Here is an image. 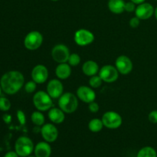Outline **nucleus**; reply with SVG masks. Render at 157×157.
<instances>
[{"label":"nucleus","instance_id":"obj_1","mask_svg":"<svg viewBox=\"0 0 157 157\" xmlns=\"http://www.w3.org/2000/svg\"><path fill=\"white\" fill-rule=\"evenodd\" d=\"M25 83V78L22 74L18 71H11L2 75L0 81L2 89L7 94H15Z\"/></svg>","mask_w":157,"mask_h":157},{"label":"nucleus","instance_id":"obj_2","mask_svg":"<svg viewBox=\"0 0 157 157\" xmlns=\"http://www.w3.org/2000/svg\"><path fill=\"white\" fill-rule=\"evenodd\" d=\"M58 106L64 113H72L78 107V98L74 94L64 93L58 98Z\"/></svg>","mask_w":157,"mask_h":157},{"label":"nucleus","instance_id":"obj_3","mask_svg":"<svg viewBox=\"0 0 157 157\" xmlns=\"http://www.w3.org/2000/svg\"><path fill=\"white\" fill-rule=\"evenodd\" d=\"M33 104L39 111H47L53 107V101L47 91L39 90L33 97Z\"/></svg>","mask_w":157,"mask_h":157},{"label":"nucleus","instance_id":"obj_4","mask_svg":"<svg viewBox=\"0 0 157 157\" xmlns=\"http://www.w3.org/2000/svg\"><path fill=\"white\" fill-rule=\"evenodd\" d=\"M15 150L19 156H29L34 150L33 142L27 136H20L15 142Z\"/></svg>","mask_w":157,"mask_h":157},{"label":"nucleus","instance_id":"obj_5","mask_svg":"<svg viewBox=\"0 0 157 157\" xmlns=\"http://www.w3.org/2000/svg\"><path fill=\"white\" fill-rule=\"evenodd\" d=\"M43 42V36L38 31H32L27 34L24 40V45L28 50L35 51L41 47Z\"/></svg>","mask_w":157,"mask_h":157},{"label":"nucleus","instance_id":"obj_6","mask_svg":"<svg viewBox=\"0 0 157 157\" xmlns=\"http://www.w3.org/2000/svg\"><path fill=\"white\" fill-rule=\"evenodd\" d=\"M102 122L104 126L108 129H117L123 123L122 117L115 111H107L103 115Z\"/></svg>","mask_w":157,"mask_h":157},{"label":"nucleus","instance_id":"obj_7","mask_svg":"<svg viewBox=\"0 0 157 157\" xmlns=\"http://www.w3.org/2000/svg\"><path fill=\"white\" fill-rule=\"evenodd\" d=\"M70 50L66 45L59 44L55 45L52 50V56L55 61L59 63H66L70 56Z\"/></svg>","mask_w":157,"mask_h":157},{"label":"nucleus","instance_id":"obj_8","mask_svg":"<svg viewBox=\"0 0 157 157\" xmlns=\"http://www.w3.org/2000/svg\"><path fill=\"white\" fill-rule=\"evenodd\" d=\"M99 76L104 82L113 83L117 80L119 77V71L115 66L107 64L103 66L99 71Z\"/></svg>","mask_w":157,"mask_h":157},{"label":"nucleus","instance_id":"obj_9","mask_svg":"<svg viewBox=\"0 0 157 157\" xmlns=\"http://www.w3.org/2000/svg\"><path fill=\"white\" fill-rule=\"evenodd\" d=\"M75 41L79 46H87L94 41V35L90 31L81 29L75 33Z\"/></svg>","mask_w":157,"mask_h":157},{"label":"nucleus","instance_id":"obj_10","mask_svg":"<svg viewBox=\"0 0 157 157\" xmlns=\"http://www.w3.org/2000/svg\"><path fill=\"white\" fill-rule=\"evenodd\" d=\"M115 67L121 75H128L133 70V62L126 55H121L115 61Z\"/></svg>","mask_w":157,"mask_h":157},{"label":"nucleus","instance_id":"obj_11","mask_svg":"<svg viewBox=\"0 0 157 157\" xmlns=\"http://www.w3.org/2000/svg\"><path fill=\"white\" fill-rule=\"evenodd\" d=\"M32 78L37 84H43L48 78V70L43 64H37L32 71Z\"/></svg>","mask_w":157,"mask_h":157},{"label":"nucleus","instance_id":"obj_12","mask_svg":"<svg viewBox=\"0 0 157 157\" xmlns=\"http://www.w3.org/2000/svg\"><path fill=\"white\" fill-rule=\"evenodd\" d=\"M154 11V8L150 3L144 2L138 5L135 10V14L140 20H147L153 16Z\"/></svg>","mask_w":157,"mask_h":157},{"label":"nucleus","instance_id":"obj_13","mask_svg":"<svg viewBox=\"0 0 157 157\" xmlns=\"http://www.w3.org/2000/svg\"><path fill=\"white\" fill-rule=\"evenodd\" d=\"M47 92L52 99L59 98L63 94L64 87L61 81L58 79H52L47 85Z\"/></svg>","mask_w":157,"mask_h":157},{"label":"nucleus","instance_id":"obj_14","mask_svg":"<svg viewBox=\"0 0 157 157\" xmlns=\"http://www.w3.org/2000/svg\"><path fill=\"white\" fill-rule=\"evenodd\" d=\"M41 133L44 140L48 143L55 142L58 136V130L52 124H46L42 126Z\"/></svg>","mask_w":157,"mask_h":157},{"label":"nucleus","instance_id":"obj_15","mask_svg":"<svg viewBox=\"0 0 157 157\" xmlns=\"http://www.w3.org/2000/svg\"><path fill=\"white\" fill-rule=\"evenodd\" d=\"M77 97L83 102L90 104L94 101L96 94L91 87L87 86H81L77 90Z\"/></svg>","mask_w":157,"mask_h":157},{"label":"nucleus","instance_id":"obj_16","mask_svg":"<svg viewBox=\"0 0 157 157\" xmlns=\"http://www.w3.org/2000/svg\"><path fill=\"white\" fill-rule=\"evenodd\" d=\"M71 66L68 63H61L55 69V75L60 80H65L71 75Z\"/></svg>","mask_w":157,"mask_h":157},{"label":"nucleus","instance_id":"obj_17","mask_svg":"<svg viewBox=\"0 0 157 157\" xmlns=\"http://www.w3.org/2000/svg\"><path fill=\"white\" fill-rule=\"evenodd\" d=\"M48 118L54 124H59L64 122L65 115L64 112L61 108L52 107L48 111Z\"/></svg>","mask_w":157,"mask_h":157},{"label":"nucleus","instance_id":"obj_18","mask_svg":"<svg viewBox=\"0 0 157 157\" xmlns=\"http://www.w3.org/2000/svg\"><path fill=\"white\" fill-rule=\"evenodd\" d=\"M82 71L85 75L92 77L96 75L99 71V66L98 63L92 60H88L85 61L82 66Z\"/></svg>","mask_w":157,"mask_h":157},{"label":"nucleus","instance_id":"obj_19","mask_svg":"<svg viewBox=\"0 0 157 157\" xmlns=\"http://www.w3.org/2000/svg\"><path fill=\"white\" fill-rule=\"evenodd\" d=\"M52 153V148L48 142H40L35 148L36 157H49Z\"/></svg>","mask_w":157,"mask_h":157},{"label":"nucleus","instance_id":"obj_20","mask_svg":"<svg viewBox=\"0 0 157 157\" xmlns=\"http://www.w3.org/2000/svg\"><path fill=\"white\" fill-rule=\"evenodd\" d=\"M125 2L124 0H109V10L114 14H121L125 11Z\"/></svg>","mask_w":157,"mask_h":157},{"label":"nucleus","instance_id":"obj_21","mask_svg":"<svg viewBox=\"0 0 157 157\" xmlns=\"http://www.w3.org/2000/svg\"><path fill=\"white\" fill-rule=\"evenodd\" d=\"M104 127V124L102 122V120L98 119V118H94L90 121L88 124V128L89 130L94 133H98L100 132Z\"/></svg>","mask_w":157,"mask_h":157},{"label":"nucleus","instance_id":"obj_22","mask_svg":"<svg viewBox=\"0 0 157 157\" xmlns=\"http://www.w3.org/2000/svg\"><path fill=\"white\" fill-rule=\"evenodd\" d=\"M31 119H32V123L35 126H38V127L44 125V121H45L44 116L41 113V111H39V110H38V111H34L32 113V116H31Z\"/></svg>","mask_w":157,"mask_h":157},{"label":"nucleus","instance_id":"obj_23","mask_svg":"<svg viewBox=\"0 0 157 157\" xmlns=\"http://www.w3.org/2000/svg\"><path fill=\"white\" fill-rule=\"evenodd\" d=\"M136 157H157V154L153 147H145L138 152Z\"/></svg>","mask_w":157,"mask_h":157},{"label":"nucleus","instance_id":"obj_24","mask_svg":"<svg viewBox=\"0 0 157 157\" xmlns=\"http://www.w3.org/2000/svg\"><path fill=\"white\" fill-rule=\"evenodd\" d=\"M102 83L103 80L101 79L99 75H94V76L90 77V78L89 79V84L92 88H98L101 87Z\"/></svg>","mask_w":157,"mask_h":157},{"label":"nucleus","instance_id":"obj_25","mask_svg":"<svg viewBox=\"0 0 157 157\" xmlns=\"http://www.w3.org/2000/svg\"><path fill=\"white\" fill-rule=\"evenodd\" d=\"M68 64L71 66H73V67H76L81 62V57L79 56V55H78L77 53H73L71 54L70 56H69L68 61H67Z\"/></svg>","mask_w":157,"mask_h":157},{"label":"nucleus","instance_id":"obj_26","mask_svg":"<svg viewBox=\"0 0 157 157\" xmlns=\"http://www.w3.org/2000/svg\"><path fill=\"white\" fill-rule=\"evenodd\" d=\"M11 107V103L9 99L6 98L1 97L0 98V110L2 111H8Z\"/></svg>","mask_w":157,"mask_h":157},{"label":"nucleus","instance_id":"obj_27","mask_svg":"<svg viewBox=\"0 0 157 157\" xmlns=\"http://www.w3.org/2000/svg\"><path fill=\"white\" fill-rule=\"evenodd\" d=\"M36 87L37 83L35 82L33 80L31 81H28V82L25 84V90L29 94L35 92V90H36Z\"/></svg>","mask_w":157,"mask_h":157},{"label":"nucleus","instance_id":"obj_28","mask_svg":"<svg viewBox=\"0 0 157 157\" xmlns=\"http://www.w3.org/2000/svg\"><path fill=\"white\" fill-rule=\"evenodd\" d=\"M17 118H18V121H19L21 125H25L26 123V117L24 112L21 110H18L17 111Z\"/></svg>","mask_w":157,"mask_h":157},{"label":"nucleus","instance_id":"obj_29","mask_svg":"<svg viewBox=\"0 0 157 157\" xmlns=\"http://www.w3.org/2000/svg\"><path fill=\"white\" fill-rule=\"evenodd\" d=\"M134 3L133 2H126L125 3V11L128 12H135L136 10V6H135Z\"/></svg>","mask_w":157,"mask_h":157},{"label":"nucleus","instance_id":"obj_30","mask_svg":"<svg viewBox=\"0 0 157 157\" xmlns=\"http://www.w3.org/2000/svg\"><path fill=\"white\" fill-rule=\"evenodd\" d=\"M130 26L131 28H133V29H136V28H137L138 26L140 25V19L139 18H137V17H133V18H132L130 20Z\"/></svg>","mask_w":157,"mask_h":157},{"label":"nucleus","instance_id":"obj_31","mask_svg":"<svg viewBox=\"0 0 157 157\" xmlns=\"http://www.w3.org/2000/svg\"><path fill=\"white\" fill-rule=\"evenodd\" d=\"M88 108H89V110H90L91 113H97V112L99 111L100 107H99V105H98V103L93 101V102H91L89 104Z\"/></svg>","mask_w":157,"mask_h":157},{"label":"nucleus","instance_id":"obj_32","mask_svg":"<svg viewBox=\"0 0 157 157\" xmlns=\"http://www.w3.org/2000/svg\"><path fill=\"white\" fill-rule=\"evenodd\" d=\"M149 121L153 124H157V110H153L149 113Z\"/></svg>","mask_w":157,"mask_h":157},{"label":"nucleus","instance_id":"obj_33","mask_svg":"<svg viewBox=\"0 0 157 157\" xmlns=\"http://www.w3.org/2000/svg\"><path fill=\"white\" fill-rule=\"evenodd\" d=\"M19 156L18 155V153L16 152H14V151H10V152H8L7 153H6L4 157H18Z\"/></svg>","mask_w":157,"mask_h":157},{"label":"nucleus","instance_id":"obj_34","mask_svg":"<svg viewBox=\"0 0 157 157\" xmlns=\"http://www.w3.org/2000/svg\"><path fill=\"white\" fill-rule=\"evenodd\" d=\"M2 119L6 124H9V123L11 122V121H12V117L9 114H5L4 116L2 117Z\"/></svg>","mask_w":157,"mask_h":157},{"label":"nucleus","instance_id":"obj_35","mask_svg":"<svg viewBox=\"0 0 157 157\" xmlns=\"http://www.w3.org/2000/svg\"><path fill=\"white\" fill-rule=\"evenodd\" d=\"M130 1L133 2L134 4L140 5V4H141V3H144V2H145V0H130Z\"/></svg>","mask_w":157,"mask_h":157},{"label":"nucleus","instance_id":"obj_36","mask_svg":"<svg viewBox=\"0 0 157 157\" xmlns=\"http://www.w3.org/2000/svg\"><path fill=\"white\" fill-rule=\"evenodd\" d=\"M154 15H155V17H156V18L157 20V7L156 8V9H155V11H154Z\"/></svg>","mask_w":157,"mask_h":157},{"label":"nucleus","instance_id":"obj_37","mask_svg":"<svg viewBox=\"0 0 157 157\" xmlns=\"http://www.w3.org/2000/svg\"><path fill=\"white\" fill-rule=\"evenodd\" d=\"M2 90V87H1V85H0V95H1Z\"/></svg>","mask_w":157,"mask_h":157},{"label":"nucleus","instance_id":"obj_38","mask_svg":"<svg viewBox=\"0 0 157 157\" xmlns=\"http://www.w3.org/2000/svg\"><path fill=\"white\" fill-rule=\"evenodd\" d=\"M52 1H54V2H57V1H58V0H52Z\"/></svg>","mask_w":157,"mask_h":157},{"label":"nucleus","instance_id":"obj_39","mask_svg":"<svg viewBox=\"0 0 157 157\" xmlns=\"http://www.w3.org/2000/svg\"><path fill=\"white\" fill-rule=\"evenodd\" d=\"M27 157H34V156H27ZM35 157H36V156H35Z\"/></svg>","mask_w":157,"mask_h":157}]
</instances>
